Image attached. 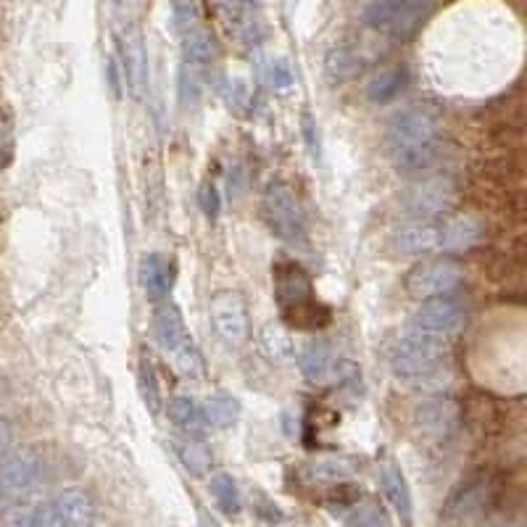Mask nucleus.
Masks as SVG:
<instances>
[{"instance_id": "9d476101", "label": "nucleus", "mask_w": 527, "mask_h": 527, "mask_svg": "<svg viewBox=\"0 0 527 527\" xmlns=\"http://www.w3.org/2000/svg\"><path fill=\"white\" fill-rule=\"evenodd\" d=\"M35 509L37 527H90L95 522L93 499L80 488H66Z\"/></svg>"}, {"instance_id": "f8f14e48", "label": "nucleus", "mask_w": 527, "mask_h": 527, "mask_svg": "<svg viewBox=\"0 0 527 527\" xmlns=\"http://www.w3.org/2000/svg\"><path fill=\"white\" fill-rule=\"evenodd\" d=\"M456 203V188L454 182L446 177H430L422 180L419 185H414L409 190V195L404 198L406 214L414 222H435V219L451 211V206Z\"/></svg>"}, {"instance_id": "f3484780", "label": "nucleus", "mask_w": 527, "mask_h": 527, "mask_svg": "<svg viewBox=\"0 0 527 527\" xmlns=\"http://www.w3.org/2000/svg\"><path fill=\"white\" fill-rule=\"evenodd\" d=\"M335 354L333 348L327 346L325 340H309L301 351H298V367L301 375L314 385H325L333 380L335 375Z\"/></svg>"}, {"instance_id": "c756f323", "label": "nucleus", "mask_w": 527, "mask_h": 527, "mask_svg": "<svg viewBox=\"0 0 527 527\" xmlns=\"http://www.w3.org/2000/svg\"><path fill=\"white\" fill-rule=\"evenodd\" d=\"M203 90V72H198L188 61H182L180 66V101L185 109H193Z\"/></svg>"}, {"instance_id": "c9c22d12", "label": "nucleus", "mask_w": 527, "mask_h": 527, "mask_svg": "<svg viewBox=\"0 0 527 527\" xmlns=\"http://www.w3.org/2000/svg\"><path fill=\"white\" fill-rule=\"evenodd\" d=\"M203 527H219V525L214 520H209V517H203Z\"/></svg>"}, {"instance_id": "9b49d317", "label": "nucleus", "mask_w": 527, "mask_h": 527, "mask_svg": "<svg viewBox=\"0 0 527 527\" xmlns=\"http://www.w3.org/2000/svg\"><path fill=\"white\" fill-rule=\"evenodd\" d=\"M43 480V459L35 451H19L0 462V504L19 501Z\"/></svg>"}, {"instance_id": "7c9ffc66", "label": "nucleus", "mask_w": 527, "mask_h": 527, "mask_svg": "<svg viewBox=\"0 0 527 527\" xmlns=\"http://www.w3.org/2000/svg\"><path fill=\"white\" fill-rule=\"evenodd\" d=\"M348 527H390V514L380 504H359L354 512L348 514Z\"/></svg>"}, {"instance_id": "b1692460", "label": "nucleus", "mask_w": 527, "mask_h": 527, "mask_svg": "<svg viewBox=\"0 0 527 527\" xmlns=\"http://www.w3.org/2000/svg\"><path fill=\"white\" fill-rule=\"evenodd\" d=\"M406 85V74L401 69H383L380 74H375L367 85V98L377 106L390 103L396 98Z\"/></svg>"}, {"instance_id": "a211bd4d", "label": "nucleus", "mask_w": 527, "mask_h": 527, "mask_svg": "<svg viewBox=\"0 0 527 527\" xmlns=\"http://www.w3.org/2000/svg\"><path fill=\"white\" fill-rule=\"evenodd\" d=\"M383 491L385 499L390 501V506L396 509V514L401 517L406 527H412V517H414V501H412V491H409V483H406L404 470L398 464L388 462L383 467Z\"/></svg>"}, {"instance_id": "c85d7f7f", "label": "nucleus", "mask_w": 527, "mask_h": 527, "mask_svg": "<svg viewBox=\"0 0 527 527\" xmlns=\"http://www.w3.org/2000/svg\"><path fill=\"white\" fill-rule=\"evenodd\" d=\"M327 72L333 74L335 80H351L361 72V58L351 48H333L327 56Z\"/></svg>"}, {"instance_id": "0eeeda50", "label": "nucleus", "mask_w": 527, "mask_h": 527, "mask_svg": "<svg viewBox=\"0 0 527 527\" xmlns=\"http://www.w3.org/2000/svg\"><path fill=\"white\" fill-rule=\"evenodd\" d=\"M430 14H433V6L422 0H377L364 8V19L369 27L393 40H409L417 35Z\"/></svg>"}, {"instance_id": "f704fd0d", "label": "nucleus", "mask_w": 527, "mask_h": 527, "mask_svg": "<svg viewBox=\"0 0 527 527\" xmlns=\"http://www.w3.org/2000/svg\"><path fill=\"white\" fill-rule=\"evenodd\" d=\"M11 441H14V435H11V427H8V422H3V419H0V462L6 459L8 448H11Z\"/></svg>"}, {"instance_id": "4be33fe9", "label": "nucleus", "mask_w": 527, "mask_h": 527, "mask_svg": "<svg viewBox=\"0 0 527 527\" xmlns=\"http://www.w3.org/2000/svg\"><path fill=\"white\" fill-rule=\"evenodd\" d=\"M172 448L174 454H177V459H180V464L190 472V475L201 477L209 472L211 454L209 448L203 446L198 438H188V435H185V438H174Z\"/></svg>"}, {"instance_id": "412c9836", "label": "nucleus", "mask_w": 527, "mask_h": 527, "mask_svg": "<svg viewBox=\"0 0 527 527\" xmlns=\"http://www.w3.org/2000/svg\"><path fill=\"white\" fill-rule=\"evenodd\" d=\"M201 406L206 425L214 427V430H230L240 419V401L232 393H214Z\"/></svg>"}, {"instance_id": "473e14b6", "label": "nucleus", "mask_w": 527, "mask_h": 527, "mask_svg": "<svg viewBox=\"0 0 527 527\" xmlns=\"http://www.w3.org/2000/svg\"><path fill=\"white\" fill-rule=\"evenodd\" d=\"M0 527H37L35 504L8 506L3 517H0Z\"/></svg>"}, {"instance_id": "2eb2a0df", "label": "nucleus", "mask_w": 527, "mask_h": 527, "mask_svg": "<svg viewBox=\"0 0 527 527\" xmlns=\"http://www.w3.org/2000/svg\"><path fill=\"white\" fill-rule=\"evenodd\" d=\"M491 504V485L485 480H470L448 501V517L454 522H470L488 509Z\"/></svg>"}, {"instance_id": "2f4dec72", "label": "nucleus", "mask_w": 527, "mask_h": 527, "mask_svg": "<svg viewBox=\"0 0 527 527\" xmlns=\"http://www.w3.org/2000/svg\"><path fill=\"white\" fill-rule=\"evenodd\" d=\"M267 82L272 85V90H275V93H290V90H293V85H296V80H293V72H290L288 61H282V58H277V61H269Z\"/></svg>"}, {"instance_id": "393cba45", "label": "nucleus", "mask_w": 527, "mask_h": 527, "mask_svg": "<svg viewBox=\"0 0 527 527\" xmlns=\"http://www.w3.org/2000/svg\"><path fill=\"white\" fill-rule=\"evenodd\" d=\"M261 346H264V351H267V356L272 361L285 364V361L293 359V340H290L288 330L277 325V322H267L264 325V330H261Z\"/></svg>"}, {"instance_id": "bb28decb", "label": "nucleus", "mask_w": 527, "mask_h": 527, "mask_svg": "<svg viewBox=\"0 0 527 527\" xmlns=\"http://www.w3.org/2000/svg\"><path fill=\"white\" fill-rule=\"evenodd\" d=\"M138 385H140V396H143L145 406L151 409V414L161 412V385L159 375H156V367H153L151 356H140V367H138Z\"/></svg>"}, {"instance_id": "7ed1b4c3", "label": "nucleus", "mask_w": 527, "mask_h": 527, "mask_svg": "<svg viewBox=\"0 0 527 527\" xmlns=\"http://www.w3.org/2000/svg\"><path fill=\"white\" fill-rule=\"evenodd\" d=\"M393 372L409 385L427 390V393H441L451 385V369H448V351L443 343L422 335L409 333L401 338L390 356Z\"/></svg>"}, {"instance_id": "4468645a", "label": "nucleus", "mask_w": 527, "mask_h": 527, "mask_svg": "<svg viewBox=\"0 0 527 527\" xmlns=\"http://www.w3.org/2000/svg\"><path fill=\"white\" fill-rule=\"evenodd\" d=\"M138 280L143 293L151 301H164V298H169L174 285L172 261L164 259L161 253H145L143 259H140Z\"/></svg>"}, {"instance_id": "f257e3e1", "label": "nucleus", "mask_w": 527, "mask_h": 527, "mask_svg": "<svg viewBox=\"0 0 527 527\" xmlns=\"http://www.w3.org/2000/svg\"><path fill=\"white\" fill-rule=\"evenodd\" d=\"M390 161L398 174L422 177L433 167L443 148V119L430 106H409L398 111L385 132Z\"/></svg>"}, {"instance_id": "20e7f679", "label": "nucleus", "mask_w": 527, "mask_h": 527, "mask_svg": "<svg viewBox=\"0 0 527 527\" xmlns=\"http://www.w3.org/2000/svg\"><path fill=\"white\" fill-rule=\"evenodd\" d=\"M153 335L159 340V346L174 356V364L180 367V372H185L188 377L203 375V356L193 343V335H190L177 306L161 304L156 309V314H153Z\"/></svg>"}, {"instance_id": "39448f33", "label": "nucleus", "mask_w": 527, "mask_h": 527, "mask_svg": "<svg viewBox=\"0 0 527 527\" xmlns=\"http://www.w3.org/2000/svg\"><path fill=\"white\" fill-rule=\"evenodd\" d=\"M467 322H470L467 301L462 296H456V293H446V296L422 301V306L414 311L412 317V333L443 343V340L462 333Z\"/></svg>"}, {"instance_id": "cd10ccee", "label": "nucleus", "mask_w": 527, "mask_h": 527, "mask_svg": "<svg viewBox=\"0 0 527 527\" xmlns=\"http://www.w3.org/2000/svg\"><path fill=\"white\" fill-rule=\"evenodd\" d=\"M309 475L314 477V480H319V483H343V480H348V477L354 475V467H351V462H346V459H338V456H333V459H319V462H314L309 467Z\"/></svg>"}, {"instance_id": "aec40b11", "label": "nucleus", "mask_w": 527, "mask_h": 527, "mask_svg": "<svg viewBox=\"0 0 527 527\" xmlns=\"http://www.w3.org/2000/svg\"><path fill=\"white\" fill-rule=\"evenodd\" d=\"M169 417H172L174 425L180 427L188 438H201L209 430L206 417H203V406L193 396L174 398L172 404H169Z\"/></svg>"}, {"instance_id": "f03ea898", "label": "nucleus", "mask_w": 527, "mask_h": 527, "mask_svg": "<svg viewBox=\"0 0 527 527\" xmlns=\"http://www.w3.org/2000/svg\"><path fill=\"white\" fill-rule=\"evenodd\" d=\"M275 298L280 306V317L298 330H317L330 322V311L317 301L311 277L298 261L282 259L272 267Z\"/></svg>"}, {"instance_id": "ddd939ff", "label": "nucleus", "mask_w": 527, "mask_h": 527, "mask_svg": "<svg viewBox=\"0 0 527 527\" xmlns=\"http://www.w3.org/2000/svg\"><path fill=\"white\" fill-rule=\"evenodd\" d=\"M414 422H417L419 433H425L427 438L435 441H446L459 425V406L448 396L438 393V396L425 398L414 412Z\"/></svg>"}, {"instance_id": "a878e982", "label": "nucleus", "mask_w": 527, "mask_h": 527, "mask_svg": "<svg viewBox=\"0 0 527 527\" xmlns=\"http://www.w3.org/2000/svg\"><path fill=\"white\" fill-rule=\"evenodd\" d=\"M124 56V72L130 74V82L135 87V93H140V87L145 82V51L140 43V35H127L122 43Z\"/></svg>"}, {"instance_id": "423d86ee", "label": "nucleus", "mask_w": 527, "mask_h": 527, "mask_svg": "<svg viewBox=\"0 0 527 527\" xmlns=\"http://www.w3.org/2000/svg\"><path fill=\"white\" fill-rule=\"evenodd\" d=\"M261 217L272 235L285 243H298L306 235V214L296 190L288 182H269L261 193Z\"/></svg>"}, {"instance_id": "6e6552de", "label": "nucleus", "mask_w": 527, "mask_h": 527, "mask_svg": "<svg viewBox=\"0 0 527 527\" xmlns=\"http://www.w3.org/2000/svg\"><path fill=\"white\" fill-rule=\"evenodd\" d=\"M211 325L222 338L224 346L243 348L251 338V322H248L246 298L238 290H219L209 301Z\"/></svg>"}, {"instance_id": "72a5a7b5", "label": "nucleus", "mask_w": 527, "mask_h": 527, "mask_svg": "<svg viewBox=\"0 0 527 527\" xmlns=\"http://www.w3.org/2000/svg\"><path fill=\"white\" fill-rule=\"evenodd\" d=\"M203 209H206V214H209V219H217L219 214V193L214 185H206L203 188Z\"/></svg>"}, {"instance_id": "6ab92c4d", "label": "nucleus", "mask_w": 527, "mask_h": 527, "mask_svg": "<svg viewBox=\"0 0 527 527\" xmlns=\"http://www.w3.org/2000/svg\"><path fill=\"white\" fill-rule=\"evenodd\" d=\"M396 246L409 256L422 253H438L441 246V222H412L404 230H398Z\"/></svg>"}, {"instance_id": "dca6fc26", "label": "nucleus", "mask_w": 527, "mask_h": 527, "mask_svg": "<svg viewBox=\"0 0 527 527\" xmlns=\"http://www.w3.org/2000/svg\"><path fill=\"white\" fill-rule=\"evenodd\" d=\"M483 224L475 217H454L441 224V246L438 253H464L483 243Z\"/></svg>"}, {"instance_id": "1a4fd4ad", "label": "nucleus", "mask_w": 527, "mask_h": 527, "mask_svg": "<svg viewBox=\"0 0 527 527\" xmlns=\"http://www.w3.org/2000/svg\"><path fill=\"white\" fill-rule=\"evenodd\" d=\"M462 280L464 269L454 259H427L419 261L417 267L406 275V293L419 301H427V298L456 293Z\"/></svg>"}, {"instance_id": "5701e85b", "label": "nucleus", "mask_w": 527, "mask_h": 527, "mask_svg": "<svg viewBox=\"0 0 527 527\" xmlns=\"http://www.w3.org/2000/svg\"><path fill=\"white\" fill-rule=\"evenodd\" d=\"M211 496L227 517H238L240 509H243V496H240L238 483L230 472H217L211 477Z\"/></svg>"}]
</instances>
